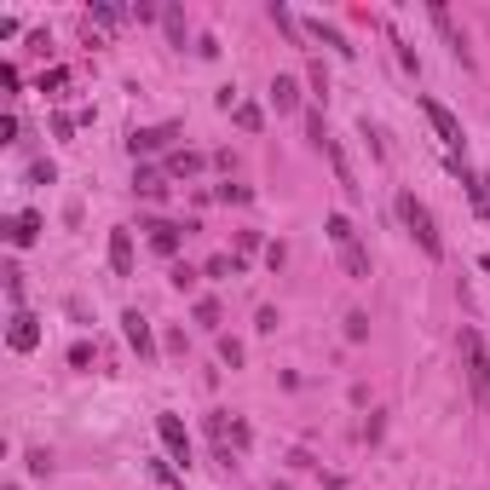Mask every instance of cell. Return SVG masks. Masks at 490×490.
<instances>
[{
  "label": "cell",
  "mask_w": 490,
  "mask_h": 490,
  "mask_svg": "<svg viewBox=\"0 0 490 490\" xmlns=\"http://www.w3.org/2000/svg\"><path fill=\"white\" fill-rule=\"evenodd\" d=\"M398 219H404V231L421 242L427 260H445V237H438V219H433V208H427L415 191H398Z\"/></svg>",
  "instance_id": "1"
},
{
  "label": "cell",
  "mask_w": 490,
  "mask_h": 490,
  "mask_svg": "<svg viewBox=\"0 0 490 490\" xmlns=\"http://www.w3.org/2000/svg\"><path fill=\"white\" fill-rule=\"evenodd\" d=\"M461 363H468V387H473V398L490 404V358H485V340L473 335V329H461Z\"/></svg>",
  "instance_id": "2"
},
{
  "label": "cell",
  "mask_w": 490,
  "mask_h": 490,
  "mask_svg": "<svg viewBox=\"0 0 490 490\" xmlns=\"http://www.w3.org/2000/svg\"><path fill=\"white\" fill-rule=\"evenodd\" d=\"M421 110H427V121H433V133L445 139V151H450V156L461 162V151H468V133H461V121L450 116V110L438 104V98H421Z\"/></svg>",
  "instance_id": "3"
},
{
  "label": "cell",
  "mask_w": 490,
  "mask_h": 490,
  "mask_svg": "<svg viewBox=\"0 0 490 490\" xmlns=\"http://www.w3.org/2000/svg\"><path fill=\"white\" fill-rule=\"evenodd\" d=\"M156 433H162V445H167V456H174V461H191V433H185V421H179L174 410L156 415Z\"/></svg>",
  "instance_id": "4"
},
{
  "label": "cell",
  "mask_w": 490,
  "mask_h": 490,
  "mask_svg": "<svg viewBox=\"0 0 490 490\" xmlns=\"http://www.w3.org/2000/svg\"><path fill=\"white\" fill-rule=\"evenodd\" d=\"M6 340H12V352H35V347H41V317H35V312H12Z\"/></svg>",
  "instance_id": "5"
},
{
  "label": "cell",
  "mask_w": 490,
  "mask_h": 490,
  "mask_svg": "<svg viewBox=\"0 0 490 490\" xmlns=\"http://www.w3.org/2000/svg\"><path fill=\"white\" fill-rule=\"evenodd\" d=\"M174 133H179L174 121H162V127H133V133H127V151H133V156H151V151H162Z\"/></svg>",
  "instance_id": "6"
},
{
  "label": "cell",
  "mask_w": 490,
  "mask_h": 490,
  "mask_svg": "<svg viewBox=\"0 0 490 490\" xmlns=\"http://www.w3.org/2000/svg\"><path fill=\"white\" fill-rule=\"evenodd\" d=\"M427 18L438 23V35H445V46H450V53H456L461 64H473V58H468V41H461V29H456V23H450V12L438 6V0H433V6H427Z\"/></svg>",
  "instance_id": "7"
},
{
  "label": "cell",
  "mask_w": 490,
  "mask_h": 490,
  "mask_svg": "<svg viewBox=\"0 0 490 490\" xmlns=\"http://www.w3.org/2000/svg\"><path fill=\"white\" fill-rule=\"evenodd\" d=\"M121 335H127V347L139 352V358H151V352H156V335H151V323H144L139 312H127V317H121Z\"/></svg>",
  "instance_id": "8"
},
{
  "label": "cell",
  "mask_w": 490,
  "mask_h": 490,
  "mask_svg": "<svg viewBox=\"0 0 490 490\" xmlns=\"http://www.w3.org/2000/svg\"><path fill=\"white\" fill-rule=\"evenodd\" d=\"M35 237H41V214H12L6 219V242L12 249H29Z\"/></svg>",
  "instance_id": "9"
},
{
  "label": "cell",
  "mask_w": 490,
  "mask_h": 490,
  "mask_svg": "<svg viewBox=\"0 0 490 490\" xmlns=\"http://www.w3.org/2000/svg\"><path fill=\"white\" fill-rule=\"evenodd\" d=\"M323 156H329V167H335V185L347 191V196H358L363 185L352 179V167H347V151H340V139H329V144H323Z\"/></svg>",
  "instance_id": "10"
},
{
  "label": "cell",
  "mask_w": 490,
  "mask_h": 490,
  "mask_svg": "<svg viewBox=\"0 0 490 490\" xmlns=\"http://www.w3.org/2000/svg\"><path fill=\"white\" fill-rule=\"evenodd\" d=\"M110 272L133 277V237H127V231H110Z\"/></svg>",
  "instance_id": "11"
},
{
  "label": "cell",
  "mask_w": 490,
  "mask_h": 490,
  "mask_svg": "<svg viewBox=\"0 0 490 490\" xmlns=\"http://www.w3.org/2000/svg\"><path fill=\"white\" fill-rule=\"evenodd\" d=\"M272 104H277V116L300 110V81H294V76H277V81H272Z\"/></svg>",
  "instance_id": "12"
},
{
  "label": "cell",
  "mask_w": 490,
  "mask_h": 490,
  "mask_svg": "<svg viewBox=\"0 0 490 490\" xmlns=\"http://www.w3.org/2000/svg\"><path fill=\"white\" fill-rule=\"evenodd\" d=\"M144 231H151V249H156V254H179V225H167V219H151Z\"/></svg>",
  "instance_id": "13"
},
{
  "label": "cell",
  "mask_w": 490,
  "mask_h": 490,
  "mask_svg": "<svg viewBox=\"0 0 490 490\" xmlns=\"http://www.w3.org/2000/svg\"><path fill=\"white\" fill-rule=\"evenodd\" d=\"M340 265H347V277H358V283L370 277V254H363L358 242H347V249H340Z\"/></svg>",
  "instance_id": "14"
},
{
  "label": "cell",
  "mask_w": 490,
  "mask_h": 490,
  "mask_svg": "<svg viewBox=\"0 0 490 490\" xmlns=\"http://www.w3.org/2000/svg\"><path fill=\"white\" fill-rule=\"evenodd\" d=\"M202 277H242V254H214L202 265Z\"/></svg>",
  "instance_id": "15"
},
{
  "label": "cell",
  "mask_w": 490,
  "mask_h": 490,
  "mask_svg": "<svg viewBox=\"0 0 490 490\" xmlns=\"http://www.w3.org/2000/svg\"><path fill=\"white\" fill-rule=\"evenodd\" d=\"M329 242H335V249H347V242H358V231H352V219L347 214H329Z\"/></svg>",
  "instance_id": "16"
},
{
  "label": "cell",
  "mask_w": 490,
  "mask_h": 490,
  "mask_svg": "<svg viewBox=\"0 0 490 490\" xmlns=\"http://www.w3.org/2000/svg\"><path fill=\"white\" fill-rule=\"evenodd\" d=\"M312 35H317L323 46H335L340 58H352V53H358V46H347V35H340V29H329V23H312Z\"/></svg>",
  "instance_id": "17"
},
{
  "label": "cell",
  "mask_w": 490,
  "mask_h": 490,
  "mask_svg": "<svg viewBox=\"0 0 490 490\" xmlns=\"http://www.w3.org/2000/svg\"><path fill=\"white\" fill-rule=\"evenodd\" d=\"M167 167H174V174H196L202 156H196V151H174V156H167Z\"/></svg>",
  "instance_id": "18"
},
{
  "label": "cell",
  "mask_w": 490,
  "mask_h": 490,
  "mask_svg": "<svg viewBox=\"0 0 490 490\" xmlns=\"http://www.w3.org/2000/svg\"><path fill=\"white\" fill-rule=\"evenodd\" d=\"M162 18H167V35H174V46H185V12H179V6H167Z\"/></svg>",
  "instance_id": "19"
},
{
  "label": "cell",
  "mask_w": 490,
  "mask_h": 490,
  "mask_svg": "<svg viewBox=\"0 0 490 490\" xmlns=\"http://www.w3.org/2000/svg\"><path fill=\"white\" fill-rule=\"evenodd\" d=\"M272 23H277L283 35H300V23H294V12H289V6H272Z\"/></svg>",
  "instance_id": "20"
},
{
  "label": "cell",
  "mask_w": 490,
  "mask_h": 490,
  "mask_svg": "<svg viewBox=\"0 0 490 490\" xmlns=\"http://www.w3.org/2000/svg\"><path fill=\"white\" fill-rule=\"evenodd\" d=\"M196 323H202V329H219V306L202 300V306H196Z\"/></svg>",
  "instance_id": "21"
},
{
  "label": "cell",
  "mask_w": 490,
  "mask_h": 490,
  "mask_svg": "<svg viewBox=\"0 0 490 490\" xmlns=\"http://www.w3.org/2000/svg\"><path fill=\"white\" fill-rule=\"evenodd\" d=\"M363 335H370V317L352 312V317H347V340H363Z\"/></svg>",
  "instance_id": "22"
},
{
  "label": "cell",
  "mask_w": 490,
  "mask_h": 490,
  "mask_svg": "<svg viewBox=\"0 0 490 490\" xmlns=\"http://www.w3.org/2000/svg\"><path fill=\"white\" fill-rule=\"evenodd\" d=\"M93 18H98V23H121V6H110V0H93Z\"/></svg>",
  "instance_id": "23"
},
{
  "label": "cell",
  "mask_w": 490,
  "mask_h": 490,
  "mask_svg": "<svg viewBox=\"0 0 490 490\" xmlns=\"http://www.w3.org/2000/svg\"><path fill=\"white\" fill-rule=\"evenodd\" d=\"M249 196H254L249 185H231V179H225V185H219V202H249Z\"/></svg>",
  "instance_id": "24"
},
{
  "label": "cell",
  "mask_w": 490,
  "mask_h": 490,
  "mask_svg": "<svg viewBox=\"0 0 490 490\" xmlns=\"http://www.w3.org/2000/svg\"><path fill=\"white\" fill-rule=\"evenodd\" d=\"M29 179H35V185H53L58 167H53V162H35V167H29Z\"/></svg>",
  "instance_id": "25"
},
{
  "label": "cell",
  "mask_w": 490,
  "mask_h": 490,
  "mask_svg": "<svg viewBox=\"0 0 490 490\" xmlns=\"http://www.w3.org/2000/svg\"><path fill=\"white\" fill-rule=\"evenodd\" d=\"M64 81H69V69H46V76H41V93H58Z\"/></svg>",
  "instance_id": "26"
},
{
  "label": "cell",
  "mask_w": 490,
  "mask_h": 490,
  "mask_svg": "<svg viewBox=\"0 0 490 490\" xmlns=\"http://www.w3.org/2000/svg\"><path fill=\"white\" fill-rule=\"evenodd\" d=\"M237 121H242V127H249V133H254V127H260V121H265V116H260V110H254V104H237Z\"/></svg>",
  "instance_id": "27"
},
{
  "label": "cell",
  "mask_w": 490,
  "mask_h": 490,
  "mask_svg": "<svg viewBox=\"0 0 490 490\" xmlns=\"http://www.w3.org/2000/svg\"><path fill=\"white\" fill-rule=\"evenodd\" d=\"M6 294H12V300H23V272H18V265H6Z\"/></svg>",
  "instance_id": "28"
},
{
  "label": "cell",
  "mask_w": 490,
  "mask_h": 490,
  "mask_svg": "<svg viewBox=\"0 0 490 490\" xmlns=\"http://www.w3.org/2000/svg\"><path fill=\"white\" fill-rule=\"evenodd\" d=\"M219 358H225L231 370H237V363H242V347H237V340H219Z\"/></svg>",
  "instance_id": "29"
},
{
  "label": "cell",
  "mask_w": 490,
  "mask_h": 490,
  "mask_svg": "<svg viewBox=\"0 0 490 490\" xmlns=\"http://www.w3.org/2000/svg\"><path fill=\"white\" fill-rule=\"evenodd\" d=\"M69 363H76V370H87V363H93V347H87V340H81V347H69Z\"/></svg>",
  "instance_id": "30"
},
{
  "label": "cell",
  "mask_w": 490,
  "mask_h": 490,
  "mask_svg": "<svg viewBox=\"0 0 490 490\" xmlns=\"http://www.w3.org/2000/svg\"><path fill=\"white\" fill-rule=\"evenodd\" d=\"M29 473H41V479L53 473V461H46V450H29Z\"/></svg>",
  "instance_id": "31"
},
{
  "label": "cell",
  "mask_w": 490,
  "mask_h": 490,
  "mask_svg": "<svg viewBox=\"0 0 490 490\" xmlns=\"http://www.w3.org/2000/svg\"><path fill=\"white\" fill-rule=\"evenodd\" d=\"M479 265H485V272H490V254H485V260H479Z\"/></svg>",
  "instance_id": "32"
},
{
  "label": "cell",
  "mask_w": 490,
  "mask_h": 490,
  "mask_svg": "<svg viewBox=\"0 0 490 490\" xmlns=\"http://www.w3.org/2000/svg\"><path fill=\"white\" fill-rule=\"evenodd\" d=\"M6 490H18V485H6Z\"/></svg>",
  "instance_id": "33"
}]
</instances>
